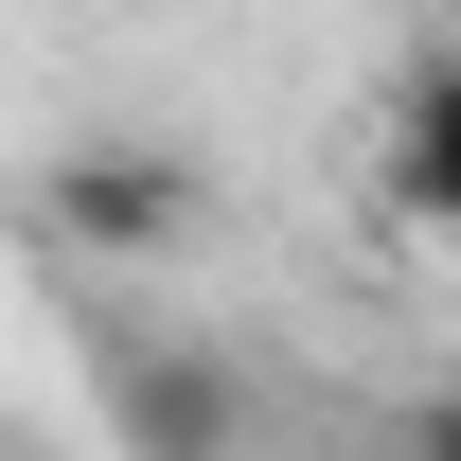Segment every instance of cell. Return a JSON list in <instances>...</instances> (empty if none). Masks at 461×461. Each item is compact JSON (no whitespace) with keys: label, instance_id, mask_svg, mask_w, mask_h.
<instances>
[{"label":"cell","instance_id":"6da1fadb","mask_svg":"<svg viewBox=\"0 0 461 461\" xmlns=\"http://www.w3.org/2000/svg\"><path fill=\"white\" fill-rule=\"evenodd\" d=\"M213 213V177L177 160V142H54V160H36V230H54V249H89V267H142V249H177V230Z\"/></svg>","mask_w":461,"mask_h":461},{"label":"cell","instance_id":"7a4b0ae2","mask_svg":"<svg viewBox=\"0 0 461 461\" xmlns=\"http://www.w3.org/2000/svg\"><path fill=\"white\" fill-rule=\"evenodd\" d=\"M107 426L124 461H249V391L195 338H107Z\"/></svg>","mask_w":461,"mask_h":461},{"label":"cell","instance_id":"3957f363","mask_svg":"<svg viewBox=\"0 0 461 461\" xmlns=\"http://www.w3.org/2000/svg\"><path fill=\"white\" fill-rule=\"evenodd\" d=\"M391 195L426 230H461V36L408 54V89H391Z\"/></svg>","mask_w":461,"mask_h":461},{"label":"cell","instance_id":"277c9868","mask_svg":"<svg viewBox=\"0 0 461 461\" xmlns=\"http://www.w3.org/2000/svg\"><path fill=\"white\" fill-rule=\"evenodd\" d=\"M408 461H461V391H426V408H408Z\"/></svg>","mask_w":461,"mask_h":461}]
</instances>
